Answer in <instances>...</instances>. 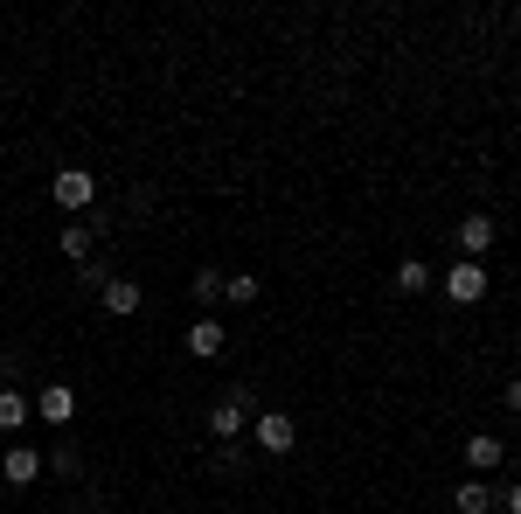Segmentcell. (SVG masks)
Wrapping results in <instances>:
<instances>
[{
    "label": "cell",
    "mask_w": 521,
    "mask_h": 514,
    "mask_svg": "<svg viewBox=\"0 0 521 514\" xmlns=\"http://www.w3.org/2000/svg\"><path fill=\"white\" fill-rule=\"evenodd\" d=\"M445 299H459V306L487 299V264H480V257H459V264L445 271Z\"/></svg>",
    "instance_id": "1"
},
{
    "label": "cell",
    "mask_w": 521,
    "mask_h": 514,
    "mask_svg": "<svg viewBox=\"0 0 521 514\" xmlns=\"http://www.w3.org/2000/svg\"><path fill=\"white\" fill-rule=\"evenodd\" d=\"M63 257H91V230H84V223L63 230Z\"/></svg>",
    "instance_id": "15"
},
{
    "label": "cell",
    "mask_w": 521,
    "mask_h": 514,
    "mask_svg": "<svg viewBox=\"0 0 521 514\" xmlns=\"http://www.w3.org/2000/svg\"><path fill=\"white\" fill-rule=\"evenodd\" d=\"M459 244H466V257H487L494 251V216H466L459 223Z\"/></svg>",
    "instance_id": "9"
},
{
    "label": "cell",
    "mask_w": 521,
    "mask_h": 514,
    "mask_svg": "<svg viewBox=\"0 0 521 514\" xmlns=\"http://www.w3.org/2000/svg\"><path fill=\"white\" fill-rule=\"evenodd\" d=\"M35 417H42V424H70V417H77V389L49 383L42 396H35Z\"/></svg>",
    "instance_id": "2"
},
{
    "label": "cell",
    "mask_w": 521,
    "mask_h": 514,
    "mask_svg": "<svg viewBox=\"0 0 521 514\" xmlns=\"http://www.w3.org/2000/svg\"><path fill=\"white\" fill-rule=\"evenodd\" d=\"M508 410H521V383H508Z\"/></svg>",
    "instance_id": "18"
},
{
    "label": "cell",
    "mask_w": 521,
    "mask_h": 514,
    "mask_svg": "<svg viewBox=\"0 0 521 514\" xmlns=\"http://www.w3.org/2000/svg\"><path fill=\"white\" fill-rule=\"evenodd\" d=\"M188 355L216 362V355H223V320H195V327H188Z\"/></svg>",
    "instance_id": "7"
},
{
    "label": "cell",
    "mask_w": 521,
    "mask_h": 514,
    "mask_svg": "<svg viewBox=\"0 0 521 514\" xmlns=\"http://www.w3.org/2000/svg\"><path fill=\"white\" fill-rule=\"evenodd\" d=\"M390 285H396V292H424V285H431V264H424V257H403Z\"/></svg>",
    "instance_id": "13"
},
{
    "label": "cell",
    "mask_w": 521,
    "mask_h": 514,
    "mask_svg": "<svg viewBox=\"0 0 521 514\" xmlns=\"http://www.w3.org/2000/svg\"><path fill=\"white\" fill-rule=\"evenodd\" d=\"M452 508H459V514H487V508H494V487H487V480H466V487L452 494Z\"/></svg>",
    "instance_id": "12"
},
{
    "label": "cell",
    "mask_w": 521,
    "mask_h": 514,
    "mask_svg": "<svg viewBox=\"0 0 521 514\" xmlns=\"http://www.w3.org/2000/svg\"><path fill=\"white\" fill-rule=\"evenodd\" d=\"M0 466H7V480H14V487H28V480L42 473V452H28V445H7V459H0Z\"/></svg>",
    "instance_id": "10"
},
{
    "label": "cell",
    "mask_w": 521,
    "mask_h": 514,
    "mask_svg": "<svg viewBox=\"0 0 521 514\" xmlns=\"http://www.w3.org/2000/svg\"><path fill=\"white\" fill-rule=\"evenodd\" d=\"M292 438H299V431H292L285 410H264V417H258V445H264V452H292Z\"/></svg>",
    "instance_id": "4"
},
{
    "label": "cell",
    "mask_w": 521,
    "mask_h": 514,
    "mask_svg": "<svg viewBox=\"0 0 521 514\" xmlns=\"http://www.w3.org/2000/svg\"><path fill=\"white\" fill-rule=\"evenodd\" d=\"M508 514H521V480H515V487H508Z\"/></svg>",
    "instance_id": "17"
},
{
    "label": "cell",
    "mask_w": 521,
    "mask_h": 514,
    "mask_svg": "<svg viewBox=\"0 0 521 514\" xmlns=\"http://www.w3.org/2000/svg\"><path fill=\"white\" fill-rule=\"evenodd\" d=\"M98 514H105V508H98Z\"/></svg>",
    "instance_id": "19"
},
{
    "label": "cell",
    "mask_w": 521,
    "mask_h": 514,
    "mask_svg": "<svg viewBox=\"0 0 521 514\" xmlns=\"http://www.w3.org/2000/svg\"><path fill=\"white\" fill-rule=\"evenodd\" d=\"M223 299H237V306H251V299H258V278H223Z\"/></svg>",
    "instance_id": "16"
},
{
    "label": "cell",
    "mask_w": 521,
    "mask_h": 514,
    "mask_svg": "<svg viewBox=\"0 0 521 514\" xmlns=\"http://www.w3.org/2000/svg\"><path fill=\"white\" fill-rule=\"evenodd\" d=\"M105 313H112V320H132V313H139V285H132V278H105Z\"/></svg>",
    "instance_id": "6"
},
{
    "label": "cell",
    "mask_w": 521,
    "mask_h": 514,
    "mask_svg": "<svg viewBox=\"0 0 521 514\" xmlns=\"http://www.w3.org/2000/svg\"><path fill=\"white\" fill-rule=\"evenodd\" d=\"M195 299L216 306V299H223V271H195Z\"/></svg>",
    "instance_id": "14"
},
{
    "label": "cell",
    "mask_w": 521,
    "mask_h": 514,
    "mask_svg": "<svg viewBox=\"0 0 521 514\" xmlns=\"http://www.w3.org/2000/svg\"><path fill=\"white\" fill-rule=\"evenodd\" d=\"M91 195H98V181H91L84 167H63V174H56V202H63V209H84Z\"/></svg>",
    "instance_id": "3"
},
{
    "label": "cell",
    "mask_w": 521,
    "mask_h": 514,
    "mask_svg": "<svg viewBox=\"0 0 521 514\" xmlns=\"http://www.w3.org/2000/svg\"><path fill=\"white\" fill-rule=\"evenodd\" d=\"M244 410H251V403H244V396H230V403H216V410H209V431H216V438H223V445H230V438H237V431H244Z\"/></svg>",
    "instance_id": "8"
},
{
    "label": "cell",
    "mask_w": 521,
    "mask_h": 514,
    "mask_svg": "<svg viewBox=\"0 0 521 514\" xmlns=\"http://www.w3.org/2000/svg\"><path fill=\"white\" fill-rule=\"evenodd\" d=\"M501 452H508V445H501V438H494V431H480V438H466V466H473V473H480V480H487V473H494V466H501Z\"/></svg>",
    "instance_id": "5"
},
{
    "label": "cell",
    "mask_w": 521,
    "mask_h": 514,
    "mask_svg": "<svg viewBox=\"0 0 521 514\" xmlns=\"http://www.w3.org/2000/svg\"><path fill=\"white\" fill-rule=\"evenodd\" d=\"M28 417H35V403H28L21 389H0V431H21Z\"/></svg>",
    "instance_id": "11"
}]
</instances>
